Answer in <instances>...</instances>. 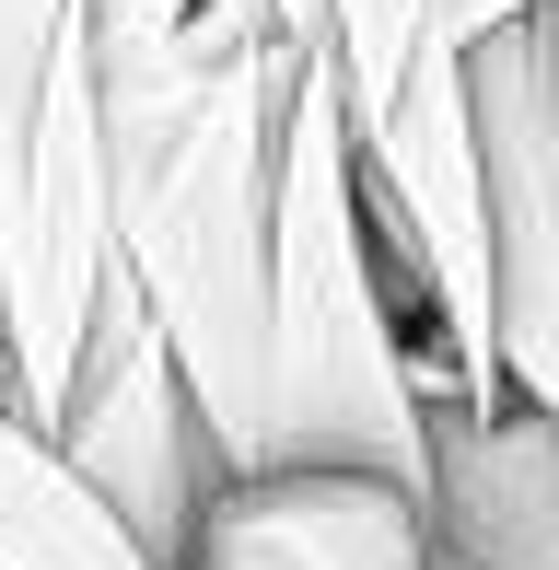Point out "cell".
<instances>
[{"mask_svg": "<svg viewBox=\"0 0 559 570\" xmlns=\"http://www.w3.org/2000/svg\"><path fill=\"white\" fill-rule=\"evenodd\" d=\"M59 23H70V0H0V187H12V151H23V117H36Z\"/></svg>", "mask_w": 559, "mask_h": 570, "instance_id": "ba28073f", "label": "cell"}, {"mask_svg": "<svg viewBox=\"0 0 559 570\" xmlns=\"http://www.w3.org/2000/svg\"><path fill=\"white\" fill-rule=\"evenodd\" d=\"M94 70V151H106V245L140 315L164 326L175 384L210 431L222 478L257 465V303H268V140L303 47L268 0H187V12H70Z\"/></svg>", "mask_w": 559, "mask_h": 570, "instance_id": "6da1fadb", "label": "cell"}, {"mask_svg": "<svg viewBox=\"0 0 559 570\" xmlns=\"http://www.w3.org/2000/svg\"><path fill=\"white\" fill-rule=\"evenodd\" d=\"M47 443L70 454V478H82L164 570L187 559V524H198V501H210L222 454H210L187 384H175V350H164V326L140 315V292H129L117 256H106V279H94V315H82V350H70Z\"/></svg>", "mask_w": 559, "mask_h": 570, "instance_id": "3957f363", "label": "cell"}, {"mask_svg": "<svg viewBox=\"0 0 559 570\" xmlns=\"http://www.w3.org/2000/svg\"><path fill=\"white\" fill-rule=\"evenodd\" d=\"M420 12H431V0H326V47H339V106H350V128L385 117L396 70H409V47H420Z\"/></svg>", "mask_w": 559, "mask_h": 570, "instance_id": "52a82bcc", "label": "cell"}, {"mask_svg": "<svg viewBox=\"0 0 559 570\" xmlns=\"http://www.w3.org/2000/svg\"><path fill=\"white\" fill-rule=\"evenodd\" d=\"M443 570H454V559H443Z\"/></svg>", "mask_w": 559, "mask_h": 570, "instance_id": "30bf717a", "label": "cell"}, {"mask_svg": "<svg viewBox=\"0 0 559 570\" xmlns=\"http://www.w3.org/2000/svg\"><path fill=\"white\" fill-rule=\"evenodd\" d=\"M537 59H548V117H559V0H537Z\"/></svg>", "mask_w": 559, "mask_h": 570, "instance_id": "9c48e42d", "label": "cell"}, {"mask_svg": "<svg viewBox=\"0 0 559 570\" xmlns=\"http://www.w3.org/2000/svg\"><path fill=\"white\" fill-rule=\"evenodd\" d=\"M420 501L454 570H559V431L524 396L420 407Z\"/></svg>", "mask_w": 559, "mask_h": 570, "instance_id": "5b68a950", "label": "cell"}, {"mask_svg": "<svg viewBox=\"0 0 559 570\" xmlns=\"http://www.w3.org/2000/svg\"><path fill=\"white\" fill-rule=\"evenodd\" d=\"M175 570H443L431 501L373 465H234L210 478Z\"/></svg>", "mask_w": 559, "mask_h": 570, "instance_id": "277c9868", "label": "cell"}, {"mask_svg": "<svg viewBox=\"0 0 559 570\" xmlns=\"http://www.w3.org/2000/svg\"><path fill=\"white\" fill-rule=\"evenodd\" d=\"M257 465H373L420 489V384L385 233L362 198L339 59L303 47L268 140V303H257Z\"/></svg>", "mask_w": 559, "mask_h": 570, "instance_id": "7a4b0ae2", "label": "cell"}, {"mask_svg": "<svg viewBox=\"0 0 559 570\" xmlns=\"http://www.w3.org/2000/svg\"><path fill=\"white\" fill-rule=\"evenodd\" d=\"M0 570H164V559L70 478V454L36 420L0 407Z\"/></svg>", "mask_w": 559, "mask_h": 570, "instance_id": "8992f818", "label": "cell"}]
</instances>
